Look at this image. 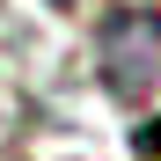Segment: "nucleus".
Returning <instances> with one entry per match:
<instances>
[{
  "label": "nucleus",
  "instance_id": "1",
  "mask_svg": "<svg viewBox=\"0 0 161 161\" xmlns=\"http://www.w3.org/2000/svg\"><path fill=\"white\" fill-rule=\"evenodd\" d=\"M103 80L125 103H161V15L132 8L103 30Z\"/></svg>",
  "mask_w": 161,
  "mask_h": 161
},
{
  "label": "nucleus",
  "instance_id": "2",
  "mask_svg": "<svg viewBox=\"0 0 161 161\" xmlns=\"http://www.w3.org/2000/svg\"><path fill=\"white\" fill-rule=\"evenodd\" d=\"M139 154H147V161H161V117H154V125L139 132Z\"/></svg>",
  "mask_w": 161,
  "mask_h": 161
}]
</instances>
